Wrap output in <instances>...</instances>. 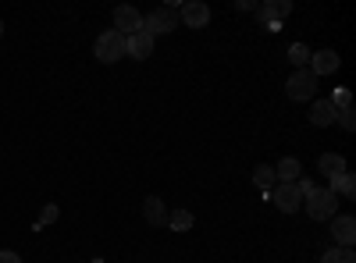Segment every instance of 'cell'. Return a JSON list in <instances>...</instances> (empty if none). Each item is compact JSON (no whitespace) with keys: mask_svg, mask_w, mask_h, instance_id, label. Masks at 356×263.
<instances>
[{"mask_svg":"<svg viewBox=\"0 0 356 263\" xmlns=\"http://www.w3.org/2000/svg\"><path fill=\"white\" fill-rule=\"evenodd\" d=\"M143 217H146V224H150V228H164V224H168L164 199H161V196H146V203H143Z\"/></svg>","mask_w":356,"mask_h":263,"instance_id":"cell-12","label":"cell"},{"mask_svg":"<svg viewBox=\"0 0 356 263\" xmlns=\"http://www.w3.org/2000/svg\"><path fill=\"white\" fill-rule=\"evenodd\" d=\"M335 121H339L342 128H349V132H353V128H356V118H353V107H346V110H339V114H335Z\"/></svg>","mask_w":356,"mask_h":263,"instance_id":"cell-22","label":"cell"},{"mask_svg":"<svg viewBox=\"0 0 356 263\" xmlns=\"http://www.w3.org/2000/svg\"><path fill=\"white\" fill-rule=\"evenodd\" d=\"M93 50H97V61L114 65V61H122V57H125V36L114 33V28H107V33L97 36V46Z\"/></svg>","mask_w":356,"mask_h":263,"instance_id":"cell-1","label":"cell"},{"mask_svg":"<svg viewBox=\"0 0 356 263\" xmlns=\"http://www.w3.org/2000/svg\"><path fill=\"white\" fill-rule=\"evenodd\" d=\"M178 25V18H175V8H157V11H150L143 18V28L150 36H164V33H171V28Z\"/></svg>","mask_w":356,"mask_h":263,"instance_id":"cell-4","label":"cell"},{"mask_svg":"<svg viewBox=\"0 0 356 263\" xmlns=\"http://www.w3.org/2000/svg\"><path fill=\"white\" fill-rule=\"evenodd\" d=\"M335 203H339V196H335L332 189H317L314 196H307V214H310V221H332V217H335Z\"/></svg>","mask_w":356,"mask_h":263,"instance_id":"cell-3","label":"cell"},{"mask_svg":"<svg viewBox=\"0 0 356 263\" xmlns=\"http://www.w3.org/2000/svg\"><path fill=\"white\" fill-rule=\"evenodd\" d=\"M253 185H257L260 192H271V189L278 185V178H275V167H267V164L253 167Z\"/></svg>","mask_w":356,"mask_h":263,"instance_id":"cell-16","label":"cell"},{"mask_svg":"<svg viewBox=\"0 0 356 263\" xmlns=\"http://www.w3.org/2000/svg\"><path fill=\"white\" fill-rule=\"evenodd\" d=\"M335 107L328 103V100H317L314 107H310V125H317V128H328V125H335Z\"/></svg>","mask_w":356,"mask_h":263,"instance_id":"cell-13","label":"cell"},{"mask_svg":"<svg viewBox=\"0 0 356 263\" xmlns=\"http://www.w3.org/2000/svg\"><path fill=\"white\" fill-rule=\"evenodd\" d=\"M168 228L171 231H189L193 228V214L189 210H171L168 214Z\"/></svg>","mask_w":356,"mask_h":263,"instance_id":"cell-19","label":"cell"},{"mask_svg":"<svg viewBox=\"0 0 356 263\" xmlns=\"http://www.w3.org/2000/svg\"><path fill=\"white\" fill-rule=\"evenodd\" d=\"M0 36H4V22H0Z\"/></svg>","mask_w":356,"mask_h":263,"instance_id":"cell-24","label":"cell"},{"mask_svg":"<svg viewBox=\"0 0 356 263\" xmlns=\"http://www.w3.org/2000/svg\"><path fill=\"white\" fill-rule=\"evenodd\" d=\"M321 263H356V253H353V249L335 246V249H328V253L321 256Z\"/></svg>","mask_w":356,"mask_h":263,"instance_id":"cell-20","label":"cell"},{"mask_svg":"<svg viewBox=\"0 0 356 263\" xmlns=\"http://www.w3.org/2000/svg\"><path fill=\"white\" fill-rule=\"evenodd\" d=\"M143 28V15L132 8V4H122V8H114V33H122V36H132Z\"/></svg>","mask_w":356,"mask_h":263,"instance_id":"cell-5","label":"cell"},{"mask_svg":"<svg viewBox=\"0 0 356 263\" xmlns=\"http://www.w3.org/2000/svg\"><path fill=\"white\" fill-rule=\"evenodd\" d=\"M271 199L278 203L282 214H296V210L303 207V196H300V189H296V185H278V192Z\"/></svg>","mask_w":356,"mask_h":263,"instance_id":"cell-10","label":"cell"},{"mask_svg":"<svg viewBox=\"0 0 356 263\" xmlns=\"http://www.w3.org/2000/svg\"><path fill=\"white\" fill-rule=\"evenodd\" d=\"M310 71L321 78V75H335L339 71V53L335 50H317L310 53Z\"/></svg>","mask_w":356,"mask_h":263,"instance_id":"cell-9","label":"cell"},{"mask_svg":"<svg viewBox=\"0 0 356 263\" xmlns=\"http://www.w3.org/2000/svg\"><path fill=\"white\" fill-rule=\"evenodd\" d=\"M289 61L296 65V71L307 68V65H310V46H307V43H292V46H289Z\"/></svg>","mask_w":356,"mask_h":263,"instance_id":"cell-18","label":"cell"},{"mask_svg":"<svg viewBox=\"0 0 356 263\" xmlns=\"http://www.w3.org/2000/svg\"><path fill=\"white\" fill-rule=\"evenodd\" d=\"M335 196H346V199H353L356 196V178H353V174L349 171H342V174H335V178H332V185H328Z\"/></svg>","mask_w":356,"mask_h":263,"instance_id":"cell-15","label":"cell"},{"mask_svg":"<svg viewBox=\"0 0 356 263\" xmlns=\"http://www.w3.org/2000/svg\"><path fill=\"white\" fill-rule=\"evenodd\" d=\"M285 15H292V4H289V0H267L264 8H257V18H260L264 28H267V25H282Z\"/></svg>","mask_w":356,"mask_h":263,"instance_id":"cell-7","label":"cell"},{"mask_svg":"<svg viewBox=\"0 0 356 263\" xmlns=\"http://www.w3.org/2000/svg\"><path fill=\"white\" fill-rule=\"evenodd\" d=\"M0 263H22V256L11 253V249H0Z\"/></svg>","mask_w":356,"mask_h":263,"instance_id":"cell-23","label":"cell"},{"mask_svg":"<svg viewBox=\"0 0 356 263\" xmlns=\"http://www.w3.org/2000/svg\"><path fill=\"white\" fill-rule=\"evenodd\" d=\"M125 53L136 57V61H146V57L154 53V36L146 33V28H139V33L125 36Z\"/></svg>","mask_w":356,"mask_h":263,"instance_id":"cell-6","label":"cell"},{"mask_svg":"<svg viewBox=\"0 0 356 263\" xmlns=\"http://www.w3.org/2000/svg\"><path fill=\"white\" fill-rule=\"evenodd\" d=\"M54 221H57V207H54V203H50V207H43V214H40V221H36L33 228L40 231V228H47V224H54Z\"/></svg>","mask_w":356,"mask_h":263,"instance_id":"cell-21","label":"cell"},{"mask_svg":"<svg viewBox=\"0 0 356 263\" xmlns=\"http://www.w3.org/2000/svg\"><path fill=\"white\" fill-rule=\"evenodd\" d=\"M300 160L296 157H285V160H278V167H275V178H278V185H292L296 178H300Z\"/></svg>","mask_w":356,"mask_h":263,"instance_id":"cell-14","label":"cell"},{"mask_svg":"<svg viewBox=\"0 0 356 263\" xmlns=\"http://www.w3.org/2000/svg\"><path fill=\"white\" fill-rule=\"evenodd\" d=\"M332 239L342 249H353V242H356V221L353 217H332Z\"/></svg>","mask_w":356,"mask_h":263,"instance_id":"cell-8","label":"cell"},{"mask_svg":"<svg viewBox=\"0 0 356 263\" xmlns=\"http://www.w3.org/2000/svg\"><path fill=\"white\" fill-rule=\"evenodd\" d=\"M182 22L189 28H203L207 22H211V8H207L203 0H189V4H182Z\"/></svg>","mask_w":356,"mask_h":263,"instance_id":"cell-11","label":"cell"},{"mask_svg":"<svg viewBox=\"0 0 356 263\" xmlns=\"http://www.w3.org/2000/svg\"><path fill=\"white\" fill-rule=\"evenodd\" d=\"M317 167H321L324 174H328V178H335V174H342V171H346V160H342L339 153H321Z\"/></svg>","mask_w":356,"mask_h":263,"instance_id":"cell-17","label":"cell"},{"mask_svg":"<svg viewBox=\"0 0 356 263\" xmlns=\"http://www.w3.org/2000/svg\"><path fill=\"white\" fill-rule=\"evenodd\" d=\"M285 93H289V100H310L314 93H317V75L314 71H307V68H300V71H292L289 75V82H285Z\"/></svg>","mask_w":356,"mask_h":263,"instance_id":"cell-2","label":"cell"}]
</instances>
